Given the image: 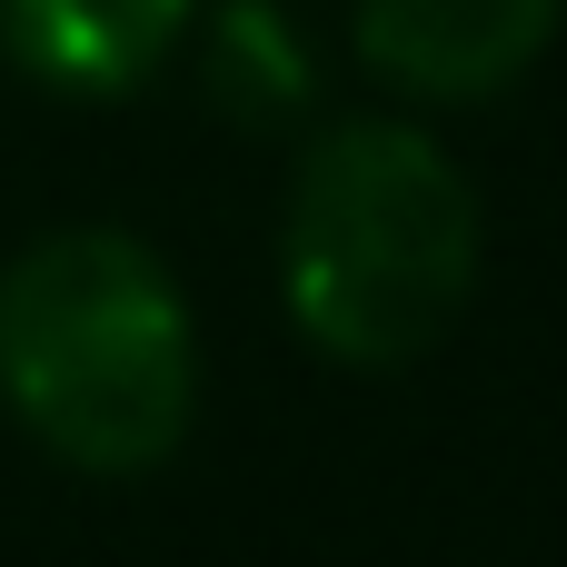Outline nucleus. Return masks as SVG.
<instances>
[{
	"instance_id": "nucleus-2",
	"label": "nucleus",
	"mask_w": 567,
	"mask_h": 567,
	"mask_svg": "<svg viewBox=\"0 0 567 567\" xmlns=\"http://www.w3.org/2000/svg\"><path fill=\"white\" fill-rule=\"evenodd\" d=\"M289 319L339 369L429 359L478 289V199L409 120H339L299 159L279 229Z\"/></svg>"
},
{
	"instance_id": "nucleus-5",
	"label": "nucleus",
	"mask_w": 567,
	"mask_h": 567,
	"mask_svg": "<svg viewBox=\"0 0 567 567\" xmlns=\"http://www.w3.org/2000/svg\"><path fill=\"white\" fill-rule=\"evenodd\" d=\"M199 70H209V100H219L229 120H249V130L289 120V110L309 100V60H299V40H289V20H279L269 0H229V10L209 20Z\"/></svg>"
},
{
	"instance_id": "nucleus-3",
	"label": "nucleus",
	"mask_w": 567,
	"mask_h": 567,
	"mask_svg": "<svg viewBox=\"0 0 567 567\" xmlns=\"http://www.w3.org/2000/svg\"><path fill=\"white\" fill-rule=\"evenodd\" d=\"M359 60L409 100H498L558 30V0H359Z\"/></svg>"
},
{
	"instance_id": "nucleus-4",
	"label": "nucleus",
	"mask_w": 567,
	"mask_h": 567,
	"mask_svg": "<svg viewBox=\"0 0 567 567\" xmlns=\"http://www.w3.org/2000/svg\"><path fill=\"white\" fill-rule=\"evenodd\" d=\"M199 0H0V30H10V60L50 90H140L179 30H189Z\"/></svg>"
},
{
	"instance_id": "nucleus-1",
	"label": "nucleus",
	"mask_w": 567,
	"mask_h": 567,
	"mask_svg": "<svg viewBox=\"0 0 567 567\" xmlns=\"http://www.w3.org/2000/svg\"><path fill=\"white\" fill-rule=\"evenodd\" d=\"M0 399L10 419L90 468L140 478L189 439L199 349L169 269L130 229H50L0 269Z\"/></svg>"
}]
</instances>
